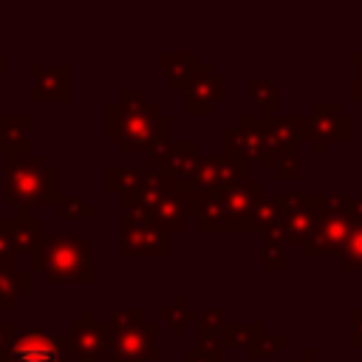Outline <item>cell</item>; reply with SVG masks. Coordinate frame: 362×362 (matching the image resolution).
<instances>
[{
	"label": "cell",
	"instance_id": "obj_26",
	"mask_svg": "<svg viewBox=\"0 0 362 362\" xmlns=\"http://www.w3.org/2000/svg\"><path fill=\"white\" fill-rule=\"evenodd\" d=\"M337 260H339L342 272H362V223L351 229V235H348L345 246L339 249Z\"/></svg>",
	"mask_w": 362,
	"mask_h": 362
},
{
	"label": "cell",
	"instance_id": "obj_9",
	"mask_svg": "<svg viewBox=\"0 0 362 362\" xmlns=\"http://www.w3.org/2000/svg\"><path fill=\"white\" fill-rule=\"evenodd\" d=\"M68 362H105L110 351V331L96 317L93 308H82V314L65 331Z\"/></svg>",
	"mask_w": 362,
	"mask_h": 362
},
{
	"label": "cell",
	"instance_id": "obj_14",
	"mask_svg": "<svg viewBox=\"0 0 362 362\" xmlns=\"http://www.w3.org/2000/svg\"><path fill=\"white\" fill-rule=\"evenodd\" d=\"M354 223L345 212H328L317 221V226L311 229V235L300 243V255L303 257H314V255H325V252H334L339 255V249L345 246L348 235H351Z\"/></svg>",
	"mask_w": 362,
	"mask_h": 362
},
{
	"label": "cell",
	"instance_id": "obj_11",
	"mask_svg": "<svg viewBox=\"0 0 362 362\" xmlns=\"http://www.w3.org/2000/svg\"><path fill=\"white\" fill-rule=\"evenodd\" d=\"M0 362H68L65 337L48 334L42 325H34L25 334H17L14 345Z\"/></svg>",
	"mask_w": 362,
	"mask_h": 362
},
{
	"label": "cell",
	"instance_id": "obj_27",
	"mask_svg": "<svg viewBox=\"0 0 362 362\" xmlns=\"http://www.w3.org/2000/svg\"><path fill=\"white\" fill-rule=\"evenodd\" d=\"M286 243H263V266L266 269H286Z\"/></svg>",
	"mask_w": 362,
	"mask_h": 362
},
{
	"label": "cell",
	"instance_id": "obj_12",
	"mask_svg": "<svg viewBox=\"0 0 362 362\" xmlns=\"http://www.w3.org/2000/svg\"><path fill=\"white\" fill-rule=\"evenodd\" d=\"M178 90L184 93V110L189 116H209L212 107L223 102V79L215 76L212 68L204 62H198L187 74Z\"/></svg>",
	"mask_w": 362,
	"mask_h": 362
},
{
	"label": "cell",
	"instance_id": "obj_29",
	"mask_svg": "<svg viewBox=\"0 0 362 362\" xmlns=\"http://www.w3.org/2000/svg\"><path fill=\"white\" fill-rule=\"evenodd\" d=\"M354 85H351V99L362 105V51H354Z\"/></svg>",
	"mask_w": 362,
	"mask_h": 362
},
{
	"label": "cell",
	"instance_id": "obj_20",
	"mask_svg": "<svg viewBox=\"0 0 362 362\" xmlns=\"http://www.w3.org/2000/svg\"><path fill=\"white\" fill-rule=\"evenodd\" d=\"M158 71H161V76H167L170 82H173V88L178 90L181 88V82L187 79V74L198 65V54L195 51H161L158 54Z\"/></svg>",
	"mask_w": 362,
	"mask_h": 362
},
{
	"label": "cell",
	"instance_id": "obj_18",
	"mask_svg": "<svg viewBox=\"0 0 362 362\" xmlns=\"http://www.w3.org/2000/svg\"><path fill=\"white\" fill-rule=\"evenodd\" d=\"M31 280L28 272L20 269L17 260H0V311L17 308V303L28 294Z\"/></svg>",
	"mask_w": 362,
	"mask_h": 362
},
{
	"label": "cell",
	"instance_id": "obj_33",
	"mask_svg": "<svg viewBox=\"0 0 362 362\" xmlns=\"http://www.w3.org/2000/svg\"><path fill=\"white\" fill-rule=\"evenodd\" d=\"M280 362H322L314 356V348H303V356L300 359H280Z\"/></svg>",
	"mask_w": 362,
	"mask_h": 362
},
{
	"label": "cell",
	"instance_id": "obj_13",
	"mask_svg": "<svg viewBox=\"0 0 362 362\" xmlns=\"http://www.w3.org/2000/svg\"><path fill=\"white\" fill-rule=\"evenodd\" d=\"M249 178V161L232 156H198V164L189 175L195 189H226Z\"/></svg>",
	"mask_w": 362,
	"mask_h": 362
},
{
	"label": "cell",
	"instance_id": "obj_1",
	"mask_svg": "<svg viewBox=\"0 0 362 362\" xmlns=\"http://www.w3.org/2000/svg\"><path fill=\"white\" fill-rule=\"evenodd\" d=\"M170 136L173 119L164 116L161 107L144 96V90L127 88L107 105V141L119 144L122 156L153 150L156 144L170 141Z\"/></svg>",
	"mask_w": 362,
	"mask_h": 362
},
{
	"label": "cell",
	"instance_id": "obj_7",
	"mask_svg": "<svg viewBox=\"0 0 362 362\" xmlns=\"http://www.w3.org/2000/svg\"><path fill=\"white\" fill-rule=\"evenodd\" d=\"M119 255L122 257H170L173 232L144 215H127L119 223Z\"/></svg>",
	"mask_w": 362,
	"mask_h": 362
},
{
	"label": "cell",
	"instance_id": "obj_2",
	"mask_svg": "<svg viewBox=\"0 0 362 362\" xmlns=\"http://www.w3.org/2000/svg\"><path fill=\"white\" fill-rule=\"evenodd\" d=\"M288 141H297L294 116H240L223 130V156L272 167V158Z\"/></svg>",
	"mask_w": 362,
	"mask_h": 362
},
{
	"label": "cell",
	"instance_id": "obj_23",
	"mask_svg": "<svg viewBox=\"0 0 362 362\" xmlns=\"http://www.w3.org/2000/svg\"><path fill=\"white\" fill-rule=\"evenodd\" d=\"M198 317H201V311H195V308H187L184 297H173L170 308H161V311H158V322H170L173 334H178V337L187 331V325L198 322Z\"/></svg>",
	"mask_w": 362,
	"mask_h": 362
},
{
	"label": "cell",
	"instance_id": "obj_6",
	"mask_svg": "<svg viewBox=\"0 0 362 362\" xmlns=\"http://www.w3.org/2000/svg\"><path fill=\"white\" fill-rule=\"evenodd\" d=\"M297 124V141H308L317 156L328 150L331 141L345 144L354 139V119L342 113L339 102H314L311 113L294 116Z\"/></svg>",
	"mask_w": 362,
	"mask_h": 362
},
{
	"label": "cell",
	"instance_id": "obj_24",
	"mask_svg": "<svg viewBox=\"0 0 362 362\" xmlns=\"http://www.w3.org/2000/svg\"><path fill=\"white\" fill-rule=\"evenodd\" d=\"M51 206H54L57 218H62V221H76V218L90 221V218H96V209L90 204H85L79 195H71V192H57Z\"/></svg>",
	"mask_w": 362,
	"mask_h": 362
},
{
	"label": "cell",
	"instance_id": "obj_19",
	"mask_svg": "<svg viewBox=\"0 0 362 362\" xmlns=\"http://www.w3.org/2000/svg\"><path fill=\"white\" fill-rule=\"evenodd\" d=\"M28 116H0V156L17 158L28 153Z\"/></svg>",
	"mask_w": 362,
	"mask_h": 362
},
{
	"label": "cell",
	"instance_id": "obj_17",
	"mask_svg": "<svg viewBox=\"0 0 362 362\" xmlns=\"http://www.w3.org/2000/svg\"><path fill=\"white\" fill-rule=\"evenodd\" d=\"M0 226L17 255H25V252L31 255L40 246V240L45 238V221L31 218L28 212H17V218H0Z\"/></svg>",
	"mask_w": 362,
	"mask_h": 362
},
{
	"label": "cell",
	"instance_id": "obj_3",
	"mask_svg": "<svg viewBox=\"0 0 362 362\" xmlns=\"http://www.w3.org/2000/svg\"><path fill=\"white\" fill-rule=\"evenodd\" d=\"M263 198V184L249 178L226 189H198L195 226L201 232H249V215Z\"/></svg>",
	"mask_w": 362,
	"mask_h": 362
},
{
	"label": "cell",
	"instance_id": "obj_22",
	"mask_svg": "<svg viewBox=\"0 0 362 362\" xmlns=\"http://www.w3.org/2000/svg\"><path fill=\"white\" fill-rule=\"evenodd\" d=\"M300 150H303L300 141H288L272 158V167L269 170L277 175V181H294V178H300Z\"/></svg>",
	"mask_w": 362,
	"mask_h": 362
},
{
	"label": "cell",
	"instance_id": "obj_30",
	"mask_svg": "<svg viewBox=\"0 0 362 362\" xmlns=\"http://www.w3.org/2000/svg\"><path fill=\"white\" fill-rule=\"evenodd\" d=\"M351 345L362 348V308L351 311Z\"/></svg>",
	"mask_w": 362,
	"mask_h": 362
},
{
	"label": "cell",
	"instance_id": "obj_21",
	"mask_svg": "<svg viewBox=\"0 0 362 362\" xmlns=\"http://www.w3.org/2000/svg\"><path fill=\"white\" fill-rule=\"evenodd\" d=\"M286 345H288V337H286V334H272V337H266L260 322H249V325H246V348H249V356H252V359L274 356V354L283 351Z\"/></svg>",
	"mask_w": 362,
	"mask_h": 362
},
{
	"label": "cell",
	"instance_id": "obj_5",
	"mask_svg": "<svg viewBox=\"0 0 362 362\" xmlns=\"http://www.w3.org/2000/svg\"><path fill=\"white\" fill-rule=\"evenodd\" d=\"M31 269L51 283H93L90 249L79 235H45L31 252Z\"/></svg>",
	"mask_w": 362,
	"mask_h": 362
},
{
	"label": "cell",
	"instance_id": "obj_28",
	"mask_svg": "<svg viewBox=\"0 0 362 362\" xmlns=\"http://www.w3.org/2000/svg\"><path fill=\"white\" fill-rule=\"evenodd\" d=\"M17 331H20L17 320H6V322H0V359H3V356L8 354V348L14 345Z\"/></svg>",
	"mask_w": 362,
	"mask_h": 362
},
{
	"label": "cell",
	"instance_id": "obj_25",
	"mask_svg": "<svg viewBox=\"0 0 362 362\" xmlns=\"http://www.w3.org/2000/svg\"><path fill=\"white\" fill-rule=\"evenodd\" d=\"M249 96L255 105H260V116H274L277 110V85L272 79L249 76Z\"/></svg>",
	"mask_w": 362,
	"mask_h": 362
},
{
	"label": "cell",
	"instance_id": "obj_4",
	"mask_svg": "<svg viewBox=\"0 0 362 362\" xmlns=\"http://www.w3.org/2000/svg\"><path fill=\"white\" fill-rule=\"evenodd\" d=\"M54 195H57V173L42 156L25 153L17 158H6L3 201L8 206H17V212H28L31 206H51Z\"/></svg>",
	"mask_w": 362,
	"mask_h": 362
},
{
	"label": "cell",
	"instance_id": "obj_34",
	"mask_svg": "<svg viewBox=\"0 0 362 362\" xmlns=\"http://www.w3.org/2000/svg\"><path fill=\"white\" fill-rule=\"evenodd\" d=\"M3 74H6V54L0 51V76H3Z\"/></svg>",
	"mask_w": 362,
	"mask_h": 362
},
{
	"label": "cell",
	"instance_id": "obj_15",
	"mask_svg": "<svg viewBox=\"0 0 362 362\" xmlns=\"http://www.w3.org/2000/svg\"><path fill=\"white\" fill-rule=\"evenodd\" d=\"M198 164V144L195 141H161L153 150H147V164L153 170H164L178 181H189L192 170Z\"/></svg>",
	"mask_w": 362,
	"mask_h": 362
},
{
	"label": "cell",
	"instance_id": "obj_31",
	"mask_svg": "<svg viewBox=\"0 0 362 362\" xmlns=\"http://www.w3.org/2000/svg\"><path fill=\"white\" fill-rule=\"evenodd\" d=\"M184 359H187V362H223V359H218V356H209V354L201 351L198 345H195V348H187V351H184Z\"/></svg>",
	"mask_w": 362,
	"mask_h": 362
},
{
	"label": "cell",
	"instance_id": "obj_8",
	"mask_svg": "<svg viewBox=\"0 0 362 362\" xmlns=\"http://www.w3.org/2000/svg\"><path fill=\"white\" fill-rule=\"evenodd\" d=\"M280 204V232L286 243H303L317 221L325 215V192H277Z\"/></svg>",
	"mask_w": 362,
	"mask_h": 362
},
{
	"label": "cell",
	"instance_id": "obj_32",
	"mask_svg": "<svg viewBox=\"0 0 362 362\" xmlns=\"http://www.w3.org/2000/svg\"><path fill=\"white\" fill-rule=\"evenodd\" d=\"M348 218L354 226L362 223V195H351V204H348Z\"/></svg>",
	"mask_w": 362,
	"mask_h": 362
},
{
	"label": "cell",
	"instance_id": "obj_16",
	"mask_svg": "<svg viewBox=\"0 0 362 362\" xmlns=\"http://www.w3.org/2000/svg\"><path fill=\"white\" fill-rule=\"evenodd\" d=\"M28 74L34 79L31 88V102H68V65H28Z\"/></svg>",
	"mask_w": 362,
	"mask_h": 362
},
{
	"label": "cell",
	"instance_id": "obj_10",
	"mask_svg": "<svg viewBox=\"0 0 362 362\" xmlns=\"http://www.w3.org/2000/svg\"><path fill=\"white\" fill-rule=\"evenodd\" d=\"M161 322L158 320H147L136 328H124L110 334V351L105 362H156L158 359V337Z\"/></svg>",
	"mask_w": 362,
	"mask_h": 362
}]
</instances>
